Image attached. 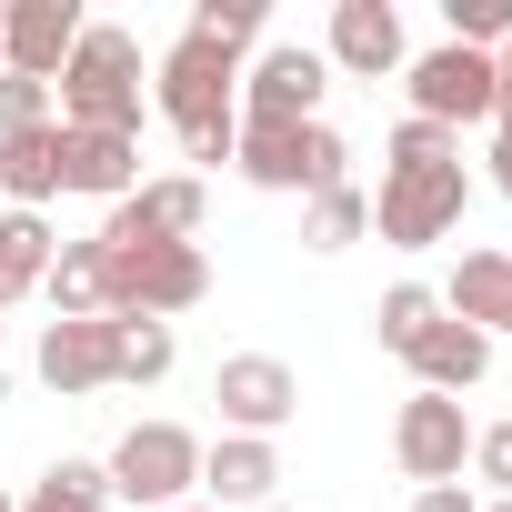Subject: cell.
I'll return each mask as SVG.
<instances>
[{
  "label": "cell",
  "mask_w": 512,
  "mask_h": 512,
  "mask_svg": "<svg viewBox=\"0 0 512 512\" xmlns=\"http://www.w3.org/2000/svg\"><path fill=\"white\" fill-rule=\"evenodd\" d=\"M51 231H41V211H0V312H11L21 292H41V272H51Z\"/></svg>",
  "instance_id": "cell-21"
},
{
  "label": "cell",
  "mask_w": 512,
  "mask_h": 512,
  "mask_svg": "<svg viewBox=\"0 0 512 512\" xmlns=\"http://www.w3.org/2000/svg\"><path fill=\"white\" fill-rule=\"evenodd\" d=\"M412 512H482L462 482H432V492H412Z\"/></svg>",
  "instance_id": "cell-30"
},
{
  "label": "cell",
  "mask_w": 512,
  "mask_h": 512,
  "mask_svg": "<svg viewBox=\"0 0 512 512\" xmlns=\"http://www.w3.org/2000/svg\"><path fill=\"white\" fill-rule=\"evenodd\" d=\"M101 502H111V472H101V462H51L21 512H101Z\"/></svg>",
  "instance_id": "cell-23"
},
{
  "label": "cell",
  "mask_w": 512,
  "mask_h": 512,
  "mask_svg": "<svg viewBox=\"0 0 512 512\" xmlns=\"http://www.w3.org/2000/svg\"><path fill=\"white\" fill-rule=\"evenodd\" d=\"M492 181H502V201H512V131L492 141Z\"/></svg>",
  "instance_id": "cell-32"
},
{
  "label": "cell",
  "mask_w": 512,
  "mask_h": 512,
  "mask_svg": "<svg viewBox=\"0 0 512 512\" xmlns=\"http://www.w3.org/2000/svg\"><path fill=\"white\" fill-rule=\"evenodd\" d=\"M161 111H171V131H181L191 161H231L241 151V71H231V51H211V41L181 31L161 51Z\"/></svg>",
  "instance_id": "cell-2"
},
{
  "label": "cell",
  "mask_w": 512,
  "mask_h": 512,
  "mask_svg": "<svg viewBox=\"0 0 512 512\" xmlns=\"http://www.w3.org/2000/svg\"><path fill=\"white\" fill-rule=\"evenodd\" d=\"M101 472H111V492H121V502L171 512V502L201 482V442H191L181 422H131V432H121V452H111Z\"/></svg>",
  "instance_id": "cell-6"
},
{
  "label": "cell",
  "mask_w": 512,
  "mask_h": 512,
  "mask_svg": "<svg viewBox=\"0 0 512 512\" xmlns=\"http://www.w3.org/2000/svg\"><path fill=\"white\" fill-rule=\"evenodd\" d=\"M442 312V292H422V282H392L382 292V312H372V332H382V352H412V332Z\"/></svg>",
  "instance_id": "cell-25"
},
{
  "label": "cell",
  "mask_w": 512,
  "mask_h": 512,
  "mask_svg": "<svg viewBox=\"0 0 512 512\" xmlns=\"http://www.w3.org/2000/svg\"><path fill=\"white\" fill-rule=\"evenodd\" d=\"M332 61L352 81L402 71V11H392V0H342V11H332Z\"/></svg>",
  "instance_id": "cell-17"
},
{
  "label": "cell",
  "mask_w": 512,
  "mask_h": 512,
  "mask_svg": "<svg viewBox=\"0 0 512 512\" xmlns=\"http://www.w3.org/2000/svg\"><path fill=\"white\" fill-rule=\"evenodd\" d=\"M362 231H372V201H362L352 181L312 191V221H302V241H312V251H342V241H362Z\"/></svg>",
  "instance_id": "cell-22"
},
{
  "label": "cell",
  "mask_w": 512,
  "mask_h": 512,
  "mask_svg": "<svg viewBox=\"0 0 512 512\" xmlns=\"http://www.w3.org/2000/svg\"><path fill=\"white\" fill-rule=\"evenodd\" d=\"M492 512H512V502H492Z\"/></svg>",
  "instance_id": "cell-35"
},
{
  "label": "cell",
  "mask_w": 512,
  "mask_h": 512,
  "mask_svg": "<svg viewBox=\"0 0 512 512\" xmlns=\"http://www.w3.org/2000/svg\"><path fill=\"white\" fill-rule=\"evenodd\" d=\"M241 181H262V191H332L342 181V131L332 121H241Z\"/></svg>",
  "instance_id": "cell-5"
},
{
  "label": "cell",
  "mask_w": 512,
  "mask_h": 512,
  "mask_svg": "<svg viewBox=\"0 0 512 512\" xmlns=\"http://www.w3.org/2000/svg\"><path fill=\"white\" fill-rule=\"evenodd\" d=\"M101 262H111V322H161L211 292L201 241H141V251H101Z\"/></svg>",
  "instance_id": "cell-4"
},
{
  "label": "cell",
  "mask_w": 512,
  "mask_h": 512,
  "mask_svg": "<svg viewBox=\"0 0 512 512\" xmlns=\"http://www.w3.org/2000/svg\"><path fill=\"white\" fill-rule=\"evenodd\" d=\"M61 131L141 141V41L131 31H81V51L61 61Z\"/></svg>",
  "instance_id": "cell-3"
},
{
  "label": "cell",
  "mask_w": 512,
  "mask_h": 512,
  "mask_svg": "<svg viewBox=\"0 0 512 512\" xmlns=\"http://www.w3.org/2000/svg\"><path fill=\"white\" fill-rule=\"evenodd\" d=\"M41 121H51V81L0 71V141H11V131H41Z\"/></svg>",
  "instance_id": "cell-28"
},
{
  "label": "cell",
  "mask_w": 512,
  "mask_h": 512,
  "mask_svg": "<svg viewBox=\"0 0 512 512\" xmlns=\"http://www.w3.org/2000/svg\"><path fill=\"white\" fill-rule=\"evenodd\" d=\"M462 131H432V121H402L392 131V171H382V201H372V231L392 251H422L462 221Z\"/></svg>",
  "instance_id": "cell-1"
},
{
  "label": "cell",
  "mask_w": 512,
  "mask_h": 512,
  "mask_svg": "<svg viewBox=\"0 0 512 512\" xmlns=\"http://www.w3.org/2000/svg\"><path fill=\"white\" fill-rule=\"evenodd\" d=\"M442 312H452V322H472L482 342H492V332H512V251H462Z\"/></svg>",
  "instance_id": "cell-18"
},
{
  "label": "cell",
  "mask_w": 512,
  "mask_h": 512,
  "mask_svg": "<svg viewBox=\"0 0 512 512\" xmlns=\"http://www.w3.org/2000/svg\"><path fill=\"white\" fill-rule=\"evenodd\" d=\"M41 292H51V322H101V312H111V262H101V241H61L51 272H41Z\"/></svg>",
  "instance_id": "cell-19"
},
{
  "label": "cell",
  "mask_w": 512,
  "mask_h": 512,
  "mask_svg": "<svg viewBox=\"0 0 512 512\" xmlns=\"http://www.w3.org/2000/svg\"><path fill=\"white\" fill-rule=\"evenodd\" d=\"M492 81H502V101H492V111H502V131H512V41L492 51Z\"/></svg>",
  "instance_id": "cell-31"
},
{
  "label": "cell",
  "mask_w": 512,
  "mask_h": 512,
  "mask_svg": "<svg viewBox=\"0 0 512 512\" xmlns=\"http://www.w3.org/2000/svg\"><path fill=\"white\" fill-rule=\"evenodd\" d=\"M492 101H502V81H492V51H462V41H442V51H422V61H412V121H432V131H462V121H492Z\"/></svg>",
  "instance_id": "cell-7"
},
{
  "label": "cell",
  "mask_w": 512,
  "mask_h": 512,
  "mask_svg": "<svg viewBox=\"0 0 512 512\" xmlns=\"http://www.w3.org/2000/svg\"><path fill=\"white\" fill-rule=\"evenodd\" d=\"M81 0H11L0 11V71H21V81H61V61L81 51Z\"/></svg>",
  "instance_id": "cell-10"
},
{
  "label": "cell",
  "mask_w": 512,
  "mask_h": 512,
  "mask_svg": "<svg viewBox=\"0 0 512 512\" xmlns=\"http://www.w3.org/2000/svg\"><path fill=\"white\" fill-rule=\"evenodd\" d=\"M201 482H211V512H262L272 482H282V452L251 442V432H221V442L201 452Z\"/></svg>",
  "instance_id": "cell-16"
},
{
  "label": "cell",
  "mask_w": 512,
  "mask_h": 512,
  "mask_svg": "<svg viewBox=\"0 0 512 512\" xmlns=\"http://www.w3.org/2000/svg\"><path fill=\"white\" fill-rule=\"evenodd\" d=\"M472 472H482V482H502V502H512V422L472 432Z\"/></svg>",
  "instance_id": "cell-29"
},
{
  "label": "cell",
  "mask_w": 512,
  "mask_h": 512,
  "mask_svg": "<svg viewBox=\"0 0 512 512\" xmlns=\"http://www.w3.org/2000/svg\"><path fill=\"white\" fill-rule=\"evenodd\" d=\"M262 512H282V502H262Z\"/></svg>",
  "instance_id": "cell-36"
},
{
  "label": "cell",
  "mask_w": 512,
  "mask_h": 512,
  "mask_svg": "<svg viewBox=\"0 0 512 512\" xmlns=\"http://www.w3.org/2000/svg\"><path fill=\"white\" fill-rule=\"evenodd\" d=\"M111 362H121V322L111 312L101 322H41V382L51 392H101Z\"/></svg>",
  "instance_id": "cell-13"
},
{
  "label": "cell",
  "mask_w": 512,
  "mask_h": 512,
  "mask_svg": "<svg viewBox=\"0 0 512 512\" xmlns=\"http://www.w3.org/2000/svg\"><path fill=\"white\" fill-rule=\"evenodd\" d=\"M392 462L432 492V482H462V462H472V422H462V402L452 392H412L402 402V422H392Z\"/></svg>",
  "instance_id": "cell-8"
},
{
  "label": "cell",
  "mask_w": 512,
  "mask_h": 512,
  "mask_svg": "<svg viewBox=\"0 0 512 512\" xmlns=\"http://www.w3.org/2000/svg\"><path fill=\"white\" fill-rule=\"evenodd\" d=\"M442 21L462 51H492V41H512V0H442Z\"/></svg>",
  "instance_id": "cell-27"
},
{
  "label": "cell",
  "mask_w": 512,
  "mask_h": 512,
  "mask_svg": "<svg viewBox=\"0 0 512 512\" xmlns=\"http://www.w3.org/2000/svg\"><path fill=\"white\" fill-rule=\"evenodd\" d=\"M171 512H211V502H171Z\"/></svg>",
  "instance_id": "cell-33"
},
{
  "label": "cell",
  "mask_w": 512,
  "mask_h": 512,
  "mask_svg": "<svg viewBox=\"0 0 512 512\" xmlns=\"http://www.w3.org/2000/svg\"><path fill=\"white\" fill-rule=\"evenodd\" d=\"M0 512H11V492H0Z\"/></svg>",
  "instance_id": "cell-34"
},
{
  "label": "cell",
  "mask_w": 512,
  "mask_h": 512,
  "mask_svg": "<svg viewBox=\"0 0 512 512\" xmlns=\"http://www.w3.org/2000/svg\"><path fill=\"white\" fill-rule=\"evenodd\" d=\"M402 362L422 372V392H452V402H462V392H472V382L492 372V342H482L472 322H452V312H432V322L412 332V352H402Z\"/></svg>",
  "instance_id": "cell-15"
},
{
  "label": "cell",
  "mask_w": 512,
  "mask_h": 512,
  "mask_svg": "<svg viewBox=\"0 0 512 512\" xmlns=\"http://www.w3.org/2000/svg\"><path fill=\"white\" fill-rule=\"evenodd\" d=\"M171 372V322H121V362L111 382H161Z\"/></svg>",
  "instance_id": "cell-26"
},
{
  "label": "cell",
  "mask_w": 512,
  "mask_h": 512,
  "mask_svg": "<svg viewBox=\"0 0 512 512\" xmlns=\"http://www.w3.org/2000/svg\"><path fill=\"white\" fill-rule=\"evenodd\" d=\"M0 191H11V211H41V201L61 191V121L0 141Z\"/></svg>",
  "instance_id": "cell-20"
},
{
  "label": "cell",
  "mask_w": 512,
  "mask_h": 512,
  "mask_svg": "<svg viewBox=\"0 0 512 512\" xmlns=\"http://www.w3.org/2000/svg\"><path fill=\"white\" fill-rule=\"evenodd\" d=\"M201 231V181L171 171V181H141L131 201H111V221L91 231L101 251H141V241H191Z\"/></svg>",
  "instance_id": "cell-11"
},
{
  "label": "cell",
  "mask_w": 512,
  "mask_h": 512,
  "mask_svg": "<svg viewBox=\"0 0 512 512\" xmlns=\"http://www.w3.org/2000/svg\"><path fill=\"white\" fill-rule=\"evenodd\" d=\"M191 41H211V51H251V41H262V0H201V11H191Z\"/></svg>",
  "instance_id": "cell-24"
},
{
  "label": "cell",
  "mask_w": 512,
  "mask_h": 512,
  "mask_svg": "<svg viewBox=\"0 0 512 512\" xmlns=\"http://www.w3.org/2000/svg\"><path fill=\"white\" fill-rule=\"evenodd\" d=\"M322 81H332V61L322 51H302V41H272L262 61H251V111L241 121H312V101H322Z\"/></svg>",
  "instance_id": "cell-12"
},
{
  "label": "cell",
  "mask_w": 512,
  "mask_h": 512,
  "mask_svg": "<svg viewBox=\"0 0 512 512\" xmlns=\"http://www.w3.org/2000/svg\"><path fill=\"white\" fill-rule=\"evenodd\" d=\"M61 191L131 201L141 191V141H121V131H61Z\"/></svg>",
  "instance_id": "cell-14"
},
{
  "label": "cell",
  "mask_w": 512,
  "mask_h": 512,
  "mask_svg": "<svg viewBox=\"0 0 512 512\" xmlns=\"http://www.w3.org/2000/svg\"><path fill=\"white\" fill-rule=\"evenodd\" d=\"M211 402H221V422H231V432L272 442V432L302 412V382H292V362H272V352H231V362L211 372Z\"/></svg>",
  "instance_id": "cell-9"
}]
</instances>
